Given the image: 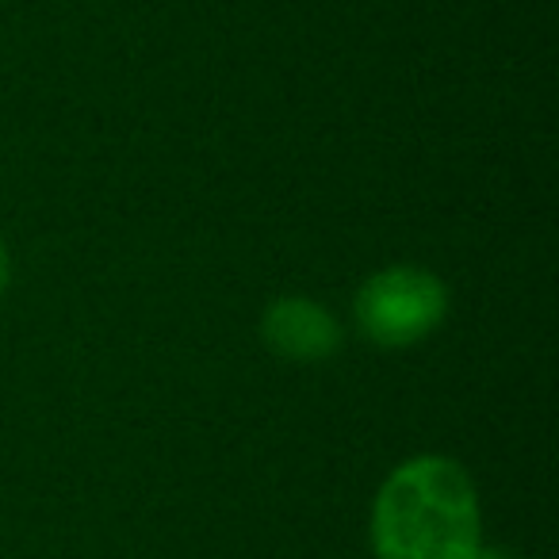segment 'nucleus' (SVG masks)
<instances>
[{
    "instance_id": "obj_1",
    "label": "nucleus",
    "mask_w": 559,
    "mask_h": 559,
    "mask_svg": "<svg viewBox=\"0 0 559 559\" xmlns=\"http://www.w3.org/2000/svg\"><path fill=\"white\" fill-rule=\"evenodd\" d=\"M479 548V495L464 464L426 452L383 479L372 506L376 559H472Z\"/></svg>"
},
{
    "instance_id": "obj_2",
    "label": "nucleus",
    "mask_w": 559,
    "mask_h": 559,
    "mask_svg": "<svg viewBox=\"0 0 559 559\" xmlns=\"http://www.w3.org/2000/svg\"><path fill=\"white\" fill-rule=\"evenodd\" d=\"M360 334L380 349H411L426 342L449 314V288L421 264H391L360 284L357 304Z\"/></svg>"
},
{
    "instance_id": "obj_3",
    "label": "nucleus",
    "mask_w": 559,
    "mask_h": 559,
    "mask_svg": "<svg viewBox=\"0 0 559 559\" xmlns=\"http://www.w3.org/2000/svg\"><path fill=\"white\" fill-rule=\"evenodd\" d=\"M261 337L284 360H326L342 349V322L334 311L307 296H284L269 304L261 319Z\"/></svg>"
},
{
    "instance_id": "obj_4",
    "label": "nucleus",
    "mask_w": 559,
    "mask_h": 559,
    "mask_svg": "<svg viewBox=\"0 0 559 559\" xmlns=\"http://www.w3.org/2000/svg\"><path fill=\"white\" fill-rule=\"evenodd\" d=\"M9 280H12V257H9V246L0 241V296L9 292Z\"/></svg>"
},
{
    "instance_id": "obj_5",
    "label": "nucleus",
    "mask_w": 559,
    "mask_h": 559,
    "mask_svg": "<svg viewBox=\"0 0 559 559\" xmlns=\"http://www.w3.org/2000/svg\"><path fill=\"white\" fill-rule=\"evenodd\" d=\"M472 559H513L510 551H498V548H479Z\"/></svg>"
}]
</instances>
